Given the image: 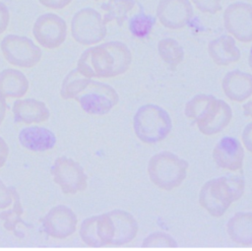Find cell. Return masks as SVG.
<instances>
[{
  "label": "cell",
  "mask_w": 252,
  "mask_h": 251,
  "mask_svg": "<svg viewBox=\"0 0 252 251\" xmlns=\"http://www.w3.org/2000/svg\"><path fill=\"white\" fill-rule=\"evenodd\" d=\"M28 88L29 82L21 71L5 69L0 73V94L3 96H22Z\"/></svg>",
  "instance_id": "obj_21"
},
{
  "label": "cell",
  "mask_w": 252,
  "mask_h": 251,
  "mask_svg": "<svg viewBox=\"0 0 252 251\" xmlns=\"http://www.w3.org/2000/svg\"><path fill=\"white\" fill-rule=\"evenodd\" d=\"M12 193L11 190L5 187V185L0 180V208H6L11 204Z\"/></svg>",
  "instance_id": "obj_31"
},
{
  "label": "cell",
  "mask_w": 252,
  "mask_h": 251,
  "mask_svg": "<svg viewBox=\"0 0 252 251\" xmlns=\"http://www.w3.org/2000/svg\"><path fill=\"white\" fill-rule=\"evenodd\" d=\"M188 162L177 155L164 151L154 155L148 163L151 181L159 189L170 191L179 187L187 175Z\"/></svg>",
  "instance_id": "obj_6"
},
{
  "label": "cell",
  "mask_w": 252,
  "mask_h": 251,
  "mask_svg": "<svg viewBox=\"0 0 252 251\" xmlns=\"http://www.w3.org/2000/svg\"><path fill=\"white\" fill-rule=\"evenodd\" d=\"M143 247H176L177 241L168 233L155 231L149 234L142 242Z\"/></svg>",
  "instance_id": "obj_25"
},
{
  "label": "cell",
  "mask_w": 252,
  "mask_h": 251,
  "mask_svg": "<svg viewBox=\"0 0 252 251\" xmlns=\"http://www.w3.org/2000/svg\"><path fill=\"white\" fill-rule=\"evenodd\" d=\"M5 109H6V104H5V99L4 96L0 94V124L3 121L4 114H5Z\"/></svg>",
  "instance_id": "obj_33"
},
{
  "label": "cell",
  "mask_w": 252,
  "mask_h": 251,
  "mask_svg": "<svg viewBox=\"0 0 252 251\" xmlns=\"http://www.w3.org/2000/svg\"><path fill=\"white\" fill-rule=\"evenodd\" d=\"M54 181L65 193L74 194L87 187V175L79 163L68 157H58L52 166Z\"/></svg>",
  "instance_id": "obj_12"
},
{
  "label": "cell",
  "mask_w": 252,
  "mask_h": 251,
  "mask_svg": "<svg viewBox=\"0 0 252 251\" xmlns=\"http://www.w3.org/2000/svg\"><path fill=\"white\" fill-rule=\"evenodd\" d=\"M248 64H249V67L250 69L252 70V46L250 48V51H249V56H248Z\"/></svg>",
  "instance_id": "obj_35"
},
{
  "label": "cell",
  "mask_w": 252,
  "mask_h": 251,
  "mask_svg": "<svg viewBox=\"0 0 252 251\" xmlns=\"http://www.w3.org/2000/svg\"><path fill=\"white\" fill-rule=\"evenodd\" d=\"M8 157V147L5 141L0 138V167L5 163Z\"/></svg>",
  "instance_id": "obj_32"
},
{
  "label": "cell",
  "mask_w": 252,
  "mask_h": 251,
  "mask_svg": "<svg viewBox=\"0 0 252 251\" xmlns=\"http://www.w3.org/2000/svg\"><path fill=\"white\" fill-rule=\"evenodd\" d=\"M243 112L246 116L252 118V100L243 104Z\"/></svg>",
  "instance_id": "obj_34"
},
{
  "label": "cell",
  "mask_w": 252,
  "mask_h": 251,
  "mask_svg": "<svg viewBox=\"0 0 252 251\" xmlns=\"http://www.w3.org/2000/svg\"><path fill=\"white\" fill-rule=\"evenodd\" d=\"M21 145L33 152H43L52 149L56 143L54 134L42 127H27L19 134Z\"/></svg>",
  "instance_id": "obj_18"
},
{
  "label": "cell",
  "mask_w": 252,
  "mask_h": 251,
  "mask_svg": "<svg viewBox=\"0 0 252 251\" xmlns=\"http://www.w3.org/2000/svg\"><path fill=\"white\" fill-rule=\"evenodd\" d=\"M62 97L76 99L89 114L108 113L119 101L117 92L109 85L91 80L77 69L71 71L62 84Z\"/></svg>",
  "instance_id": "obj_1"
},
{
  "label": "cell",
  "mask_w": 252,
  "mask_h": 251,
  "mask_svg": "<svg viewBox=\"0 0 252 251\" xmlns=\"http://www.w3.org/2000/svg\"><path fill=\"white\" fill-rule=\"evenodd\" d=\"M208 53L214 63L220 66L235 63L241 57L234 37L230 35H220L211 40L208 44Z\"/></svg>",
  "instance_id": "obj_17"
},
{
  "label": "cell",
  "mask_w": 252,
  "mask_h": 251,
  "mask_svg": "<svg viewBox=\"0 0 252 251\" xmlns=\"http://www.w3.org/2000/svg\"><path fill=\"white\" fill-rule=\"evenodd\" d=\"M245 191V181L239 175H224L207 181L199 192V204L212 217H221Z\"/></svg>",
  "instance_id": "obj_4"
},
{
  "label": "cell",
  "mask_w": 252,
  "mask_h": 251,
  "mask_svg": "<svg viewBox=\"0 0 252 251\" xmlns=\"http://www.w3.org/2000/svg\"><path fill=\"white\" fill-rule=\"evenodd\" d=\"M191 1L194 3L196 8L203 13L214 15L222 9L220 5L221 0H191Z\"/></svg>",
  "instance_id": "obj_27"
},
{
  "label": "cell",
  "mask_w": 252,
  "mask_h": 251,
  "mask_svg": "<svg viewBox=\"0 0 252 251\" xmlns=\"http://www.w3.org/2000/svg\"><path fill=\"white\" fill-rule=\"evenodd\" d=\"M184 114L194 121L198 130L206 136L221 132L232 119V109L227 102L205 94H197L188 100Z\"/></svg>",
  "instance_id": "obj_3"
},
{
  "label": "cell",
  "mask_w": 252,
  "mask_h": 251,
  "mask_svg": "<svg viewBox=\"0 0 252 251\" xmlns=\"http://www.w3.org/2000/svg\"><path fill=\"white\" fill-rule=\"evenodd\" d=\"M13 112L15 121L28 124L45 121L49 116V110L43 102L30 98L16 101Z\"/></svg>",
  "instance_id": "obj_20"
},
{
  "label": "cell",
  "mask_w": 252,
  "mask_h": 251,
  "mask_svg": "<svg viewBox=\"0 0 252 251\" xmlns=\"http://www.w3.org/2000/svg\"><path fill=\"white\" fill-rule=\"evenodd\" d=\"M158 51L161 60L171 67L178 66L184 59L183 47L174 38H163L158 42Z\"/></svg>",
  "instance_id": "obj_23"
},
{
  "label": "cell",
  "mask_w": 252,
  "mask_h": 251,
  "mask_svg": "<svg viewBox=\"0 0 252 251\" xmlns=\"http://www.w3.org/2000/svg\"><path fill=\"white\" fill-rule=\"evenodd\" d=\"M40 4H42L44 7L54 10H60L68 6L72 0H38Z\"/></svg>",
  "instance_id": "obj_30"
},
{
  "label": "cell",
  "mask_w": 252,
  "mask_h": 251,
  "mask_svg": "<svg viewBox=\"0 0 252 251\" xmlns=\"http://www.w3.org/2000/svg\"><path fill=\"white\" fill-rule=\"evenodd\" d=\"M71 32L77 42L92 45L104 39L107 29L101 15L96 10L88 7L79 10L73 16Z\"/></svg>",
  "instance_id": "obj_7"
},
{
  "label": "cell",
  "mask_w": 252,
  "mask_h": 251,
  "mask_svg": "<svg viewBox=\"0 0 252 251\" xmlns=\"http://www.w3.org/2000/svg\"><path fill=\"white\" fill-rule=\"evenodd\" d=\"M132 63L129 47L121 41H108L85 50L77 70L88 78H113L128 71Z\"/></svg>",
  "instance_id": "obj_2"
},
{
  "label": "cell",
  "mask_w": 252,
  "mask_h": 251,
  "mask_svg": "<svg viewBox=\"0 0 252 251\" xmlns=\"http://www.w3.org/2000/svg\"><path fill=\"white\" fill-rule=\"evenodd\" d=\"M221 88L227 98L243 102L252 95V75L240 70L229 71L222 79Z\"/></svg>",
  "instance_id": "obj_16"
},
{
  "label": "cell",
  "mask_w": 252,
  "mask_h": 251,
  "mask_svg": "<svg viewBox=\"0 0 252 251\" xmlns=\"http://www.w3.org/2000/svg\"><path fill=\"white\" fill-rule=\"evenodd\" d=\"M213 158L217 166L230 171H237L243 166L244 148L236 138L224 136L215 146Z\"/></svg>",
  "instance_id": "obj_14"
},
{
  "label": "cell",
  "mask_w": 252,
  "mask_h": 251,
  "mask_svg": "<svg viewBox=\"0 0 252 251\" xmlns=\"http://www.w3.org/2000/svg\"><path fill=\"white\" fill-rule=\"evenodd\" d=\"M32 32L37 42L48 49L59 47L66 39V22L53 13L40 15L34 22Z\"/></svg>",
  "instance_id": "obj_11"
},
{
  "label": "cell",
  "mask_w": 252,
  "mask_h": 251,
  "mask_svg": "<svg viewBox=\"0 0 252 251\" xmlns=\"http://www.w3.org/2000/svg\"><path fill=\"white\" fill-rule=\"evenodd\" d=\"M135 0H108L101 5V9L104 11L102 17L103 22L108 24L115 22L121 27L127 19L128 13L135 7Z\"/></svg>",
  "instance_id": "obj_22"
},
{
  "label": "cell",
  "mask_w": 252,
  "mask_h": 251,
  "mask_svg": "<svg viewBox=\"0 0 252 251\" xmlns=\"http://www.w3.org/2000/svg\"><path fill=\"white\" fill-rule=\"evenodd\" d=\"M226 231L230 239L236 244L252 245V213H236L228 220Z\"/></svg>",
  "instance_id": "obj_19"
},
{
  "label": "cell",
  "mask_w": 252,
  "mask_h": 251,
  "mask_svg": "<svg viewBox=\"0 0 252 251\" xmlns=\"http://www.w3.org/2000/svg\"><path fill=\"white\" fill-rule=\"evenodd\" d=\"M12 196L14 198V208L13 210L9 211V212H4L2 213V215L0 216V218L5 221V227L9 230H14L17 223L21 222V219L20 216L23 213V209L21 207V203L19 200V197L17 195V192H15L13 189L11 190Z\"/></svg>",
  "instance_id": "obj_26"
},
{
  "label": "cell",
  "mask_w": 252,
  "mask_h": 251,
  "mask_svg": "<svg viewBox=\"0 0 252 251\" xmlns=\"http://www.w3.org/2000/svg\"><path fill=\"white\" fill-rule=\"evenodd\" d=\"M77 218L73 211L65 206L50 210L43 220L44 231L56 238H65L76 230Z\"/></svg>",
  "instance_id": "obj_15"
},
{
  "label": "cell",
  "mask_w": 252,
  "mask_h": 251,
  "mask_svg": "<svg viewBox=\"0 0 252 251\" xmlns=\"http://www.w3.org/2000/svg\"><path fill=\"white\" fill-rule=\"evenodd\" d=\"M241 141L244 148L252 153V122L248 123L244 127L241 135Z\"/></svg>",
  "instance_id": "obj_28"
},
{
  "label": "cell",
  "mask_w": 252,
  "mask_h": 251,
  "mask_svg": "<svg viewBox=\"0 0 252 251\" xmlns=\"http://www.w3.org/2000/svg\"><path fill=\"white\" fill-rule=\"evenodd\" d=\"M10 13L7 6L0 2V33L4 32L9 25Z\"/></svg>",
  "instance_id": "obj_29"
},
{
  "label": "cell",
  "mask_w": 252,
  "mask_h": 251,
  "mask_svg": "<svg viewBox=\"0 0 252 251\" xmlns=\"http://www.w3.org/2000/svg\"><path fill=\"white\" fill-rule=\"evenodd\" d=\"M1 50L5 59L12 65L30 68L41 58V50L29 37L9 34L1 41Z\"/></svg>",
  "instance_id": "obj_8"
},
{
  "label": "cell",
  "mask_w": 252,
  "mask_h": 251,
  "mask_svg": "<svg viewBox=\"0 0 252 251\" xmlns=\"http://www.w3.org/2000/svg\"><path fill=\"white\" fill-rule=\"evenodd\" d=\"M193 15V7L189 0H159L157 7L158 21L169 30L184 28Z\"/></svg>",
  "instance_id": "obj_13"
},
{
  "label": "cell",
  "mask_w": 252,
  "mask_h": 251,
  "mask_svg": "<svg viewBox=\"0 0 252 251\" xmlns=\"http://www.w3.org/2000/svg\"><path fill=\"white\" fill-rule=\"evenodd\" d=\"M80 235L92 247L114 245L115 224L110 212L86 219L81 224Z\"/></svg>",
  "instance_id": "obj_9"
},
{
  "label": "cell",
  "mask_w": 252,
  "mask_h": 251,
  "mask_svg": "<svg viewBox=\"0 0 252 251\" xmlns=\"http://www.w3.org/2000/svg\"><path fill=\"white\" fill-rule=\"evenodd\" d=\"M225 30L241 42L252 41V5L246 2H234L223 12Z\"/></svg>",
  "instance_id": "obj_10"
},
{
  "label": "cell",
  "mask_w": 252,
  "mask_h": 251,
  "mask_svg": "<svg viewBox=\"0 0 252 251\" xmlns=\"http://www.w3.org/2000/svg\"><path fill=\"white\" fill-rule=\"evenodd\" d=\"M136 137L145 144H157L164 140L172 130L169 113L161 106L147 103L140 106L133 117Z\"/></svg>",
  "instance_id": "obj_5"
},
{
  "label": "cell",
  "mask_w": 252,
  "mask_h": 251,
  "mask_svg": "<svg viewBox=\"0 0 252 251\" xmlns=\"http://www.w3.org/2000/svg\"><path fill=\"white\" fill-rule=\"evenodd\" d=\"M156 25V18L145 14L143 11L132 16L128 22V29L136 38H147Z\"/></svg>",
  "instance_id": "obj_24"
},
{
  "label": "cell",
  "mask_w": 252,
  "mask_h": 251,
  "mask_svg": "<svg viewBox=\"0 0 252 251\" xmlns=\"http://www.w3.org/2000/svg\"><path fill=\"white\" fill-rule=\"evenodd\" d=\"M94 1H103V0H94Z\"/></svg>",
  "instance_id": "obj_36"
}]
</instances>
